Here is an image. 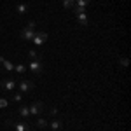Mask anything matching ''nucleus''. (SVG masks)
<instances>
[{
  "label": "nucleus",
  "mask_w": 131,
  "mask_h": 131,
  "mask_svg": "<svg viewBox=\"0 0 131 131\" xmlns=\"http://www.w3.org/2000/svg\"><path fill=\"white\" fill-rule=\"evenodd\" d=\"M18 86H19L21 94L33 91V81H31V79H23V81H19V84H18Z\"/></svg>",
  "instance_id": "obj_1"
},
{
  "label": "nucleus",
  "mask_w": 131,
  "mask_h": 131,
  "mask_svg": "<svg viewBox=\"0 0 131 131\" xmlns=\"http://www.w3.org/2000/svg\"><path fill=\"white\" fill-rule=\"evenodd\" d=\"M28 108H30V115L37 117V115H40L42 112H44V103L42 101H35V103H31Z\"/></svg>",
  "instance_id": "obj_2"
},
{
  "label": "nucleus",
  "mask_w": 131,
  "mask_h": 131,
  "mask_svg": "<svg viewBox=\"0 0 131 131\" xmlns=\"http://www.w3.org/2000/svg\"><path fill=\"white\" fill-rule=\"evenodd\" d=\"M33 44L35 46H42V44H46V40H47V33L46 31H35V35H33Z\"/></svg>",
  "instance_id": "obj_3"
},
{
  "label": "nucleus",
  "mask_w": 131,
  "mask_h": 131,
  "mask_svg": "<svg viewBox=\"0 0 131 131\" xmlns=\"http://www.w3.org/2000/svg\"><path fill=\"white\" fill-rule=\"evenodd\" d=\"M28 68H30L35 75H39V73H42L44 72V65H42V61L40 60H37V61H30V65H28Z\"/></svg>",
  "instance_id": "obj_4"
},
{
  "label": "nucleus",
  "mask_w": 131,
  "mask_h": 131,
  "mask_svg": "<svg viewBox=\"0 0 131 131\" xmlns=\"http://www.w3.org/2000/svg\"><path fill=\"white\" fill-rule=\"evenodd\" d=\"M16 86H18V84H16L14 79H4V81H0V88L4 91H14Z\"/></svg>",
  "instance_id": "obj_5"
},
{
  "label": "nucleus",
  "mask_w": 131,
  "mask_h": 131,
  "mask_svg": "<svg viewBox=\"0 0 131 131\" xmlns=\"http://www.w3.org/2000/svg\"><path fill=\"white\" fill-rule=\"evenodd\" d=\"M33 35H35V30H33V28H28V26L19 31V37L23 39V40H31Z\"/></svg>",
  "instance_id": "obj_6"
},
{
  "label": "nucleus",
  "mask_w": 131,
  "mask_h": 131,
  "mask_svg": "<svg viewBox=\"0 0 131 131\" xmlns=\"http://www.w3.org/2000/svg\"><path fill=\"white\" fill-rule=\"evenodd\" d=\"M18 114H19L23 119H28V117H30V108H28L26 105H21L19 108H18Z\"/></svg>",
  "instance_id": "obj_7"
},
{
  "label": "nucleus",
  "mask_w": 131,
  "mask_h": 131,
  "mask_svg": "<svg viewBox=\"0 0 131 131\" xmlns=\"http://www.w3.org/2000/svg\"><path fill=\"white\" fill-rule=\"evenodd\" d=\"M75 16H77V21H79V25H81V26H88V23H89V19H88L86 12H81V14H75Z\"/></svg>",
  "instance_id": "obj_8"
},
{
  "label": "nucleus",
  "mask_w": 131,
  "mask_h": 131,
  "mask_svg": "<svg viewBox=\"0 0 131 131\" xmlns=\"http://www.w3.org/2000/svg\"><path fill=\"white\" fill-rule=\"evenodd\" d=\"M47 126H51V129H52V131H60L61 126H63V122H61L60 119H54V121H51Z\"/></svg>",
  "instance_id": "obj_9"
},
{
  "label": "nucleus",
  "mask_w": 131,
  "mask_h": 131,
  "mask_svg": "<svg viewBox=\"0 0 131 131\" xmlns=\"http://www.w3.org/2000/svg\"><path fill=\"white\" fill-rule=\"evenodd\" d=\"M14 129L16 131H30V128H28V122H16Z\"/></svg>",
  "instance_id": "obj_10"
},
{
  "label": "nucleus",
  "mask_w": 131,
  "mask_h": 131,
  "mask_svg": "<svg viewBox=\"0 0 131 131\" xmlns=\"http://www.w3.org/2000/svg\"><path fill=\"white\" fill-rule=\"evenodd\" d=\"M28 58H30V61H37L42 58V54L37 52V51H28Z\"/></svg>",
  "instance_id": "obj_11"
},
{
  "label": "nucleus",
  "mask_w": 131,
  "mask_h": 131,
  "mask_svg": "<svg viewBox=\"0 0 131 131\" xmlns=\"http://www.w3.org/2000/svg\"><path fill=\"white\" fill-rule=\"evenodd\" d=\"M89 4L91 0H75V7H79V9H86Z\"/></svg>",
  "instance_id": "obj_12"
},
{
  "label": "nucleus",
  "mask_w": 131,
  "mask_h": 131,
  "mask_svg": "<svg viewBox=\"0 0 131 131\" xmlns=\"http://www.w3.org/2000/svg\"><path fill=\"white\" fill-rule=\"evenodd\" d=\"M26 10H28V5L26 4H18L16 5V12L18 14H26Z\"/></svg>",
  "instance_id": "obj_13"
},
{
  "label": "nucleus",
  "mask_w": 131,
  "mask_h": 131,
  "mask_svg": "<svg viewBox=\"0 0 131 131\" xmlns=\"http://www.w3.org/2000/svg\"><path fill=\"white\" fill-rule=\"evenodd\" d=\"M2 65H4V68H5L7 72H12V70H14V65H12L9 60H4V61H2Z\"/></svg>",
  "instance_id": "obj_14"
},
{
  "label": "nucleus",
  "mask_w": 131,
  "mask_h": 131,
  "mask_svg": "<svg viewBox=\"0 0 131 131\" xmlns=\"http://www.w3.org/2000/svg\"><path fill=\"white\" fill-rule=\"evenodd\" d=\"M119 65H121L122 68H126V67L129 65V60H128V58H124V56H121V58H119Z\"/></svg>",
  "instance_id": "obj_15"
},
{
  "label": "nucleus",
  "mask_w": 131,
  "mask_h": 131,
  "mask_svg": "<svg viewBox=\"0 0 131 131\" xmlns=\"http://www.w3.org/2000/svg\"><path fill=\"white\" fill-rule=\"evenodd\" d=\"M47 124H49V122L46 121V119H37V126H39L40 129H44V128H47Z\"/></svg>",
  "instance_id": "obj_16"
},
{
  "label": "nucleus",
  "mask_w": 131,
  "mask_h": 131,
  "mask_svg": "<svg viewBox=\"0 0 131 131\" xmlns=\"http://www.w3.org/2000/svg\"><path fill=\"white\" fill-rule=\"evenodd\" d=\"M14 70L18 72V73H25L26 72V67L25 65H14Z\"/></svg>",
  "instance_id": "obj_17"
},
{
  "label": "nucleus",
  "mask_w": 131,
  "mask_h": 131,
  "mask_svg": "<svg viewBox=\"0 0 131 131\" xmlns=\"http://www.w3.org/2000/svg\"><path fill=\"white\" fill-rule=\"evenodd\" d=\"M63 7H65V9H73V7H75V4L70 2V0H63Z\"/></svg>",
  "instance_id": "obj_18"
},
{
  "label": "nucleus",
  "mask_w": 131,
  "mask_h": 131,
  "mask_svg": "<svg viewBox=\"0 0 131 131\" xmlns=\"http://www.w3.org/2000/svg\"><path fill=\"white\" fill-rule=\"evenodd\" d=\"M12 100L14 101H21L23 100V94H21V93H14V94H12Z\"/></svg>",
  "instance_id": "obj_19"
},
{
  "label": "nucleus",
  "mask_w": 131,
  "mask_h": 131,
  "mask_svg": "<svg viewBox=\"0 0 131 131\" xmlns=\"http://www.w3.org/2000/svg\"><path fill=\"white\" fill-rule=\"evenodd\" d=\"M7 105H9V101L5 100V98H0V108H5Z\"/></svg>",
  "instance_id": "obj_20"
},
{
  "label": "nucleus",
  "mask_w": 131,
  "mask_h": 131,
  "mask_svg": "<svg viewBox=\"0 0 131 131\" xmlns=\"http://www.w3.org/2000/svg\"><path fill=\"white\" fill-rule=\"evenodd\" d=\"M49 114H51V115H56V114H58V108H56V107L49 108Z\"/></svg>",
  "instance_id": "obj_21"
},
{
  "label": "nucleus",
  "mask_w": 131,
  "mask_h": 131,
  "mask_svg": "<svg viewBox=\"0 0 131 131\" xmlns=\"http://www.w3.org/2000/svg\"><path fill=\"white\" fill-rule=\"evenodd\" d=\"M26 26H28V28H33V30H35V21H30V23H28Z\"/></svg>",
  "instance_id": "obj_22"
},
{
  "label": "nucleus",
  "mask_w": 131,
  "mask_h": 131,
  "mask_svg": "<svg viewBox=\"0 0 131 131\" xmlns=\"http://www.w3.org/2000/svg\"><path fill=\"white\" fill-rule=\"evenodd\" d=\"M70 2H73V4H75V0H70Z\"/></svg>",
  "instance_id": "obj_23"
}]
</instances>
